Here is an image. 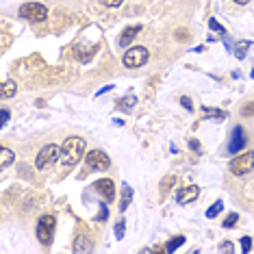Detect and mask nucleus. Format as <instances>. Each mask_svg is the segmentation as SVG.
<instances>
[{"label":"nucleus","mask_w":254,"mask_h":254,"mask_svg":"<svg viewBox=\"0 0 254 254\" xmlns=\"http://www.w3.org/2000/svg\"><path fill=\"white\" fill-rule=\"evenodd\" d=\"M85 154V139L80 137H67L61 146V163L65 167L76 165Z\"/></svg>","instance_id":"f257e3e1"},{"label":"nucleus","mask_w":254,"mask_h":254,"mask_svg":"<svg viewBox=\"0 0 254 254\" xmlns=\"http://www.w3.org/2000/svg\"><path fill=\"white\" fill-rule=\"evenodd\" d=\"M35 233H37L39 244H42V246H50V244H53V235H55V217L53 215L39 217Z\"/></svg>","instance_id":"f03ea898"},{"label":"nucleus","mask_w":254,"mask_h":254,"mask_svg":"<svg viewBox=\"0 0 254 254\" xmlns=\"http://www.w3.org/2000/svg\"><path fill=\"white\" fill-rule=\"evenodd\" d=\"M59 157H61V148L59 146H55V143H48V146H44L42 150H39L37 161H35L37 170H48V167L53 165Z\"/></svg>","instance_id":"7ed1b4c3"},{"label":"nucleus","mask_w":254,"mask_h":254,"mask_svg":"<svg viewBox=\"0 0 254 254\" xmlns=\"http://www.w3.org/2000/svg\"><path fill=\"white\" fill-rule=\"evenodd\" d=\"M252 170H254V152H244L230 161V172L235 176H246Z\"/></svg>","instance_id":"20e7f679"},{"label":"nucleus","mask_w":254,"mask_h":254,"mask_svg":"<svg viewBox=\"0 0 254 254\" xmlns=\"http://www.w3.org/2000/svg\"><path fill=\"white\" fill-rule=\"evenodd\" d=\"M122 61H124L126 67H130V70H135V67H141V65H146V61H148V50L143 48V46L128 48Z\"/></svg>","instance_id":"39448f33"},{"label":"nucleus","mask_w":254,"mask_h":254,"mask_svg":"<svg viewBox=\"0 0 254 254\" xmlns=\"http://www.w3.org/2000/svg\"><path fill=\"white\" fill-rule=\"evenodd\" d=\"M20 15L24 20H31V22H44L48 18V9L39 2H26L20 7Z\"/></svg>","instance_id":"423d86ee"},{"label":"nucleus","mask_w":254,"mask_h":254,"mask_svg":"<svg viewBox=\"0 0 254 254\" xmlns=\"http://www.w3.org/2000/svg\"><path fill=\"white\" fill-rule=\"evenodd\" d=\"M85 163H87L91 172H102V170H109L111 159H109L107 152H102V150H91L87 157H85Z\"/></svg>","instance_id":"0eeeda50"},{"label":"nucleus","mask_w":254,"mask_h":254,"mask_svg":"<svg viewBox=\"0 0 254 254\" xmlns=\"http://www.w3.org/2000/svg\"><path fill=\"white\" fill-rule=\"evenodd\" d=\"M246 130L241 128V126H235L233 128V135H230V141H228V148L226 152L228 154H235V152H241V150L246 148Z\"/></svg>","instance_id":"6e6552de"},{"label":"nucleus","mask_w":254,"mask_h":254,"mask_svg":"<svg viewBox=\"0 0 254 254\" xmlns=\"http://www.w3.org/2000/svg\"><path fill=\"white\" fill-rule=\"evenodd\" d=\"M198 195H200V189L195 187V185H187V187H181L176 191V202L178 204H189V202H193Z\"/></svg>","instance_id":"1a4fd4ad"},{"label":"nucleus","mask_w":254,"mask_h":254,"mask_svg":"<svg viewBox=\"0 0 254 254\" xmlns=\"http://www.w3.org/2000/svg\"><path fill=\"white\" fill-rule=\"evenodd\" d=\"M96 193L100 195V198H105V202H111L115 198V187H113V181H109V178H105V181H98L94 185Z\"/></svg>","instance_id":"9d476101"},{"label":"nucleus","mask_w":254,"mask_h":254,"mask_svg":"<svg viewBox=\"0 0 254 254\" xmlns=\"http://www.w3.org/2000/svg\"><path fill=\"white\" fill-rule=\"evenodd\" d=\"M139 31H141V26H128V28H124V33L120 35L118 44L122 46V48H124V46H128V44L132 42V39L137 37V33H139Z\"/></svg>","instance_id":"9b49d317"},{"label":"nucleus","mask_w":254,"mask_h":254,"mask_svg":"<svg viewBox=\"0 0 254 254\" xmlns=\"http://www.w3.org/2000/svg\"><path fill=\"white\" fill-rule=\"evenodd\" d=\"M202 113H204L206 118H211V120H217V122H222V120L228 118L226 111H222V109H213V107H204L202 109Z\"/></svg>","instance_id":"f8f14e48"},{"label":"nucleus","mask_w":254,"mask_h":254,"mask_svg":"<svg viewBox=\"0 0 254 254\" xmlns=\"http://www.w3.org/2000/svg\"><path fill=\"white\" fill-rule=\"evenodd\" d=\"M91 250H94V244H91L87 237H78L74 241V252H91Z\"/></svg>","instance_id":"ddd939ff"},{"label":"nucleus","mask_w":254,"mask_h":254,"mask_svg":"<svg viewBox=\"0 0 254 254\" xmlns=\"http://www.w3.org/2000/svg\"><path fill=\"white\" fill-rule=\"evenodd\" d=\"M130 200H132V189H130V185H122V202H120V211H126L128 209V204H130Z\"/></svg>","instance_id":"4468645a"},{"label":"nucleus","mask_w":254,"mask_h":254,"mask_svg":"<svg viewBox=\"0 0 254 254\" xmlns=\"http://www.w3.org/2000/svg\"><path fill=\"white\" fill-rule=\"evenodd\" d=\"M15 91H18V87H15V83L13 80H7V83H2V89H0V96L7 100V98L11 96H15Z\"/></svg>","instance_id":"2eb2a0df"},{"label":"nucleus","mask_w":254,"mask_h":254,"mask_svg":"<svg viewBox=\"0 0 254 254\" xmlns=\"http://www.w3.org/2000/svg\"><path fill=\"white\" fill-rule=\"evenodd\" d=\"M183 244H185V237H183V235H178V237H174V239H170V241L165 244V252H170V254H172V252H176Z\"/></svg>","instance_id":"dca6fc26"},{"label":"nucleus","mask_w":254,"mask_h":254,"mask_svg":"<svg viewBox=\"0 0 254 254\" xmlns=\"http://www.w3.org/2000/svg\"><path fill=\"white\" fill-rule=\"evenodd\" d=\"M0 154H2V159H0V167L4 170V167H9L11 161H13V152H11L9 148H2V152H0Z\"/></svg>","instance_id":"f3484780"},{"label":"nucleus","mask_w":254,"mask_h":254,"mask_svg":"<svg viewBox=\"0 0 254 254\" xmlns=\"http://www.w3.org/2000/svg\"><path fill=\"white\" fill-rule=\"evenodd\" d=\"M248 48H250V42H244V44H235V57L237 59H244L246 53H248Z\"/></svg>","instance_id":"a211bd4d"},{"label":"nucleus","mask_w":254,"mask_h":254,"mask_svg":"<svg viewBox=\"0 0 254 254\" xmlns=\"http://www.w3.org/2000/svg\"><path fill=\"white\" fill-rule=\"evenodd\" d=\"M135 102H137V98L128 94L126 98H122V102H120V109H122V111H130V109L135 107Z\"/></svg>","instance_id":"6ab92c4d"},{"label":"nucleus","mask_w":254,"mask_h":254,"mask_svg":"<svg viewBox=\"0 0 254 254\" xmlns=\"http://www.w3.org/2000/svg\"><path fill=\"white\" fill-rule=\"evenodd\" d=\"M222 209H224V202H222V200H217V202H215V204H213V206H211V209H209V211H206V217H209V219H213V217H217V215H219V213H222Z\"/></svg>","instance_id":"aec40b11"},{"label":"nucleus","mask_w":254,"mask_h":254,"mask_svg":"<svg viewBox=\"0 0 254 254\" xmlns=\"http://www.w3.org/2000/svg\"><path fill=\"white\" fill-rule=\"evenodd\" d=\"M209 26H211V31H215V33H219V35H226V28H224L219 22L215 20V18H211L209 20Z\"/></svg>","instance_id":"412c9836"},{"label":"nucleus","mask_w":254,"mask_h":254,"mask_svg":"<svg viewBox=\"0 0 254 254\" xmlns=\"http://www.w3.org/2000/svg\"><path fill=\"white\" fill-rule=\"evenodd\" d=\"M124 235H126V224H124V219H120V222L115 224V237L124 239Z\"/></svg>","instance_id":"4be33fe9"},{"label":"nucleus","mask_w":254,"mask_h":254,"mask_svg":"<svg viewBox=\"0 0 254 254\" xmlns=\"http://www.w3.org/2000/svg\"><path fill=\"white\" fill-rule=\"evenodd\" d=\"M237 219H239V215H237V213H230V215H228V217L222 222V226H224V228H233Z\"/></svg>","instance_id":"5701e85b"},{"label":"nucleus","mask_w":254,"mask_h":254,"mask_svg":"<svg viewBox=\"0 0 254 254\" xmlns=\"http://www.w3.org/2000/svg\"><path fill=\"white\" fill-rule=\"evenodd\" d=\"M241 250H244L246 254L252 250V239H250V237H244V239H241Z\"/></svg>","instance_id":"b1692460"},{"label":"nucleus","mask_w":254,"mask_h":254,"mask_svg":"<svg viewBox=\"0 0 254 254\" xmlns=\"http://www.w3.org/2000/svg\"><path fill=\"white\" fill-rule=\"evenodd\" d=\"M105 7H120V4L124 2V0H100Z\"/></svg>","instance_id":"393cba45"},{"label":"nucleus","mask_w":254,"mask_h":254,"mask_svg":"<svg viewBox=\"0 0 254 254\" xmlns=\"http://www.w3.org/2000/svg\"><path fill=\"white\" fill-rule=\"evenodd\" d=\"M181 105H183L185 109H189V111H191V109H193V105H191V100H189V98H187V96H183V98H181Z\"/></svg>","instance_id":"a878e982"},{"label":"nucleus","mask_w":254,"mask_h":254,"mask_svg":"<svg viewBox=\"0 0 254 254\" xmlns=\"http://www.w3.org/2000/svg\"><path fill=\"white\" fill-rule=\"evenodd\" d=\"M241 113H244V115H252V113H254V102H250V105H246V107H244V111H241Z\"/></svg>","instance_id":"bb28decb"},{"label":"nucleus","mask_w":254,"mask_h":254,"mask_svg":"<svg viewBox=\"0 0 254 254\" xmlns=\"http://www.w3.org/2000/svg\"><path fill=\"white\" fill-rule=\"evenodd\" d=\"M0 115H2V126L9 122V109H2V111H0Z\"/></svg>","instance_id":"cd10ccee"},{"label":"nucleus","mask_w":254,"mask_h":254,"mask_svg":"<svg viewBox=\"0 0 254 254\" xmlns=\"http://www.w3.org/2000/svg\"><path fill=\"white\" fill-rule=\"evenodd\" d=\"M107 215H109V211H107V206L102 204V209H100V215H98V219H107Z\"/></svg>","instance_id":"c85d7f7f"},{"label":"nucleus","mask_w":254,"mask_h":254,"mask_svg":"<svg viewBox=\"0 0 254 254\" xmlns=\"http://www.w3.org/2000/svg\"><path fill=\"white\" fill-rule=\"evenodd\" d=\"M219 250H226V252H233L235 248H233V244H224L222 248H219Z\"/></svg>","instance_id":"c756f323"},{"label":"nucleus","mask_w":254,"mask_h":254,"mask_svg":"<svg viewBox=\"0 0 254 254\" xmlns=\"http://www.w3.org/2000/svg\"><path fill=\"white\" fill-rule=\"evenodd\" d=\"M111 89H113V85H107V87L98 89V96H100V94H105V91H111Z\"/></svg>","instance_id":"7c9ffc66"},{"label":"nucleus","mask_w":254,"mask_h":254,"mask_svg":"<svg viewBox=\"0 0 254 254\" xmlns=\"http://www.w3.org/2000/svg\"><path fill=\"white\" fill-rule=\"evenodd\" d=\"M189 146H191L193 150H200V143H198V141H195V139H191V141H189Z\"/></svg>","instance_id":"2f4dec72"},{"label":"nucleus","mask_w":254,"mask_h":254,"mask_svg":"<svg viewBox=\"0 0 254 254\" xmlns=\"http://www.w3.org/2000/svg\"><path fill=\"white\" fill-rule=\"evenodd\" d=\"M237 4H246V2H250V0H235Z\"/></svg>","instance_id":"473e14b6"}]
</instances>
